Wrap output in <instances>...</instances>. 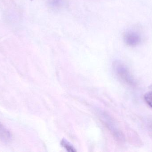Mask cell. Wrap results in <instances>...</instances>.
Returning a JSON list of instances; mask_svg holds the SVG:
<instances>
[{"instance_id": "cell-1", "label": "cell", "mask_w": 152, "mask_h": 152, "mask_svg": "<svg viewBox=\"0 0 152 152\" xmlns=\"http://www.w3.org/2000/svg\"><path fill=\"white\" fill-rule=\"evenodd\" d=\"M113 68L116 75L123 83L131 86L134 85L135 82L134 77L124 63L116 61L113 62Z\"/></svg>"}, {"instance_id": "cell-2", "label": "cell", "mask_w": 152, "mask_h": 152, "mask_svg": "<svg viewBox=\"0 0 152 152\" xmlns=\"http://www.w3.org/2000/svg\"><path fill=\"white\" fill-rule=\"evenodd\" d=\"M103 121L107 127L111 131L114 137L119 142H123L124 137L121 131L118 129L110 117L105 113H101Z\"/></svg>"}, {"instance_id": "cell-3", "label": "cell", "mask_w": 152, "mask_h": 152, "mask_svg": "<svg viewBox=\"0 0 152 152\" xmlns=\"http://www.w3.org/2000/svg\"><path fill=\"white\" fill-rule=\"evenodd\" d=\"M124 42L127 45L135 46L139 45L142 41V37L138 32L129 30L124 34Z\"/></svg>"}, {"instance_id": "cell-4", "label": "cell", "mask_w": 152, "mask_h": 152, "mask_svg": "<svg viewBox=\"0 0 152 152\" xmlns=\"http://www.w3.org/2000/svg\"><path fill=\"white\" fill-rule=\"evenodd\" d=\"M12 134L10 131L0 122V141L4 143L8 144L12 142Z\"/></svg>"}, {"instance_id": "cell-5", "label": "cell", "mask_w": 152, "mask_h": 152, "mask_svg": "<svg viewBox=\"0 0 152 152\" xmlns=\"http://www.w3.org/2000/svg\"><path fill=\"white\" fill-rule=\"evenodd\" d=\"M61 145L65 149L67 150L68 151L71 152H75L76 151L75 148L72 146L69 143L65 140H63L61 141Z\"/></svg>"}, {"instance_id": "cell-6", "label": "cell", "mask_w": 152, "mask_h": 152, "mask_svg": "<svg viewBox=\"0 0 152 152\" xmlns=\"http://www.w3.org/2000/svg\"><path fill=\"white\" fill-rule=\"evenodd\" d=\"M144 99L147 104L152 108V91L145 94Z\"/></svg>"}, {"instance_id": "cell-7", "label": "cell", "mask_w": 152, "mask_h": 152, "mask_svg": "<svg viewBox=\"0 0 152 152\" xmlns=\"http://www.w3.org/2000/svg\"><path fill=\"white\" fill-rule=\"evenodd\" d=\"M61 0H51L50 4L52 6L57 7V6H58L61 4Z\"/></svg>"}, {"instance_id": "cell-8", "label": "cell", "mask_w": 152, "mask_h": 152, "mask_svg": "<svg viewBox=\"0 0 152 152\" xmlns=\"http://www.w3.org/2000/svg\"><path fill=\"white\" fill-rule=\"evenodd\" d=\"M31 1H33V0H31Z\"/></svg>"}]
</instances>
